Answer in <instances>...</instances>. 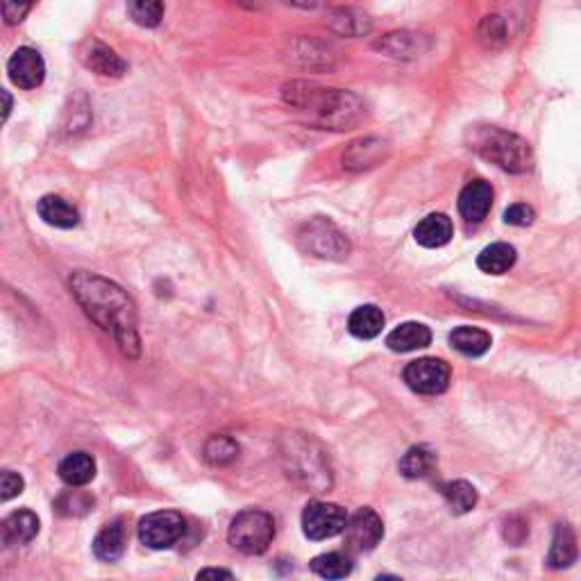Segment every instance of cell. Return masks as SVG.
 <instances>
[{
	"label": "cell",
	"instance_id": "obj_37",
	"mask_svg": "<svg viewBox=\"0 0 581 581\" xmlns=\"http://www.w3.org/2000/svg\"><path fill=\"white\" fill-rule=\"evenodd\" d=\"M282 3L300 7V10H316V7H321L325 0H282Z\"/></svg>",
	"mask_w": 581,
	"mask_h": 581
},
{
	"label": "cell",
	"instance_id": "obj_33",
	"mask_svg": "<svg viewBox=\"0 0 581 581\" xmlns=\"http://www.w3.org/2000/svg\"><path fill=\"white\" fill-rule=\"evenodd\" d=\"M37 0H3V19L7 25H19L30 14Z\"/></svg>",
	"mask_w": 581,
	"mask_h": 581
},
{
	"label": "cell",
	"instance_id": "obj_4",
	"mask_svg": "<svg viewBox=\"0 0 581 581\" xmlns=\"http://www.w3.org/2000/svg\"><path fill=\"white\" fill-rule=\"evenodd\" d=\"M289 448L282 450V459L286 461V470L289 477L298 479L300 484L316 491L330 488V468H327L325 457L321 450H314L316 445L307 436H289Z\"/></svg>",
	"mask_w": 581,
	"mask_h": 581
},
{
	"label": "cell",
	"instance_id": "obj_18",
	"mask_svg": "<svg viewBox=\"0 0 581 581\" xmlns=\"http://www.w3.org/2000/svg\"><path fill=\"white\" fill-rule=\"evenodd\" d=\"M125 545H128V532H125L123 522H109L94 538V554L100 561L114 563L125 554Z\"/></svg>",
	"mask_w": 581,
	"mask_h": 581
},
{
	"label": "cell",
	"instance_id": "obj_12",
	"mask_svg": "<svg viewBox=\"0 0 581 581\" xmlns=\"http://www.w3.org/2000/svg\"><path fill=\"white\" fill-rule=\"evenodd\" d=\"M345 536H348V543L352 550H357V552L375 550L384 538L382 518L377 516L373 509H359L355 516L348 518Z\"/></svg>",
	"mask_w": 581,
	"mask_h": 581
},
{
	"label": "cell",
	"instance_id": "obj_9",
	"mask_svg": "<svg viewBox=\"0 0 581 581\" xmlns=\"http://www.w3.org/2000/svg\"><path fill=\"white\" fill-rule=\"evenodd\" d=\"M450 366L443 359L425 357L404 368V382L414 393L439 395L450 386Z\"/></svg>",
	"mask_w": 581,
	"mask_h": 581
},
{
	"label": "cell",
	"instance_id": "obj_21",
	"mask_svg": "<svg viewBox=\"0 0 581 581\" xmlns=\"http://www.w3.org/2000/svg\"><path fill=\"white\" fill-rule=\"evenodd\" d=\"M432 343V332L423 323H402L386 336V345L393 352H414Z\"/></svg>",
	"mask_w": 581,
	"mask_h": 581
},
{
	"label": "cell",
	"instance_id": "obj_23",
	"mask_svg": "<svg viewBox=\"0 0 581 581\" xmlns=\"http://www.w3.org/2000/svg\"><path fill=\"white\" fill-rule=\"evenodd\" d=\"M348 330L357 339H375L384 330V314L380 307L375 305H364L352 311L348 318Z\"/></svg>",
	"mask_w": 581,
	"mask_h": 581
},
{
	"label": "cell",
	"instance_id": "obj_16",
	"mask_svg": "<svg viewBox=\"0 0 581 581\" xmlns=\"http://www.w3.org/2000/svg\"><path fill=\"white\" fill-rule=\"evenodd\" d=\"M327 25L334 35L357 39L366 37L373 30V19L357 7H336V10L327 12Z\"/></svg>",
	"mask_w": 581,
	"mask_h": 581
},
{
	"label": "cell",
	"instance_id": "obj_32",
	"mask_svg": "<svg viewBox=\"0 0 581 581\" xmlns=\"http://www.w3.org/2000/svg\"><path fill=\"white\" fill-rule=\"evenodd\" d=\"M164 0H128L130 19L141 28H157L164 19Z\"/></svg>",
	"mask_w": 581,
	"mask_h": 581
},
{
	"label": "cell",
	"instance_id": "obj_2",
	"mask_svg": "<svg viewBox=\"0 0 581 581\" xmlns=\"http://www.w3.org/2000/svg\"><path fill=\"white\" fill-rule=\"evenodd\" d=\"M284 103L307 114L323 130H352L366 119L364 100L352 91L327 89L316 82H289L282 87Z\"/></svg>",
	"mask_w": 581,
	"mask_h": 581
},
{
	"label": "cell",
	"instance_id": "obj_13",
	"mask_svg": "<svg viewBox=\"0 0 581 581\" xmlns=\"http://www.w3.org/2000/svg\"><path fill=\"white\" fill-rule=\"evenodd\" d=\"M80 60L89 71L103 75V78H121L128 71V64L121 60V55H116L114 48H109L98 39L84 41L80 48Z\"/></svg>",
	"mask_w": 581,
	"mask_h": 581
},
{
	"label": "cell",
	"instance_id": "obj_8",
	"mask_svg": "<svg viewBox=\"0 0 581 581\" xmlns=\"http://www.w3.org/2000/svg\"><path fill=\"white\" fill-rule=\"evenodd\" d=\"M345 525H348V513L332 502H309L302 513V529L311 541H327V538L339 536L345 532Z\"/></svg>",
	"mask_w": 581,
	"mask_h": 581
},
{
	"label": "cell",
	"instance_id": "obj_3",
	"mask_svg": "<svg viewBox=\"0 0 581 581\" xmlns=\"http://www.w3.org/2000/svg\"><path fill=\"white\" fill-rule=\"evenodd\" d=\"M468 148L475 150L486 162L495 164L502 171L522 175L534 166V153L529 143L518 134L507 132L493 125H475L468 130Z\"/></svg>",
	"mask_w": 581,
	"mask_h": 581
},
{
	"label": "cell",
	"instance_id": "obj_15",
	"mask_svg": "<svg viewBox=\"0 0 581 581\" xmlns=\"http://www.w3.org/2000/svg\"><path fill=\"white\" fill-rule=\"evenodd\" d=\"M493 207V187L484 180H473L459 196V214L466 223H482Z\"/></svg>",
	"mask_w": 581,
	"mask_h": 581
},
{
	"label": "cell",
	"instance_id": "obj_24",
	"mask_svg": "<svg viewBox=\"0 0 581 581\" xmlns=\"http://www.w3.org/2000/svg\"><path fill=\"white\" fill-rule=\"evenodd\" d=\"M491 343V334L470 325H461L450 334L452 348L466 357H482L491 348Z\"/></svg>",
	"mask_w": 581,
	"mask_h": 581
},
{
	"label": "cell",
	"instance_id": "obj_36",
	"mask_svg": "<svg viewBox=\"0 0 581 581\" xmlns=\"http://www.w3.org/2000/svg\"><path fill=\"white\" fill-rule=\"evenodd\" d=\"M234 575L230 570H221V568H205L198 572V579H232Z\"/></svg>",
	"mask_w": 581,
	"mask_h": 581
},
{
	"label": "cell",
	"instance_id": "obj_14",
	"mask_svg": "<svg viewBox=\"0 0 581 581\" xmlns=\"http://www.w3.org/2000/svg\"><path fill=\"white\" fill-rule=\"evenodd\" d=\"M386 157H389V143L380 137H364L352 141L348 150H345L343 168L352 173H361L382 164Z\"/></svg>",
	"mask_w": 581,
	"mask_h": 581
},
{
	"label": "cell",
	"instance_id": "obj_19",
	"mask_svg": "<svg viewBox=\"0 0 581 581\" xmlns=\"http://www.w3.org/2000/svg\"><path fill=\"white\" fill-rule=\"evenodd\" d=\"M454 234L452 221L445 214H429L423 221L416 225L414 239L423 248H443L445 243H450Z\"/></svg>",
	"mask_w": 581,
	"mask_h": 581
},
{
	"label": "cell",
	"instance_id": "obj_6",
	"mask_svg": "<svg viewBox=\"0 0 581 581\" xmlns=\"http://www.w3.org/2000/svg\"><path fill=\"white\" fill-rule=\"evenodd\" d=\"M298 246L307 255L341 261L350 255V241L330 218H311L298 230Z\"/></svg>",
	"mask_w": 581,
	"mask_h": 581
},
{
	"label": "cell",
	"instance_id": "obj_22",
	"mask_svg": "<svg viewBox=\"0 0 581 581\" xmlns=\"http://www.w3.org/2000/svg\"><path fill=\"white\" fill-rule=\"evenodd\" d=\"M60 477L73 488L87 486L96 477V459L89 452H73L60 463Z\"/></svg>",
	"mask_w": 581,
	"mask_h": 581
},
{
	"label": "cell",
	"instance_id": "obj_38",
	"mask_svg": "<svg viewBox=\"0 0 581 581\" xmlns=\"http://www.w3.org/2000/svg\"><path fill=\"white\" fill-rule=\"evenodd\" d=\"M3 100H5V109H3V121H7V116L12 112V96L10 91H3Z\"/></svg>",
	"mask_w": 581,
	"mask_h": 581
},
{
	"label": "cell",
	"instance_id": "obj_29",
	"mask_svg": "<svg viewBox=\"0 0 581 581\" xmlns=\"http://www.w3.org/2000/svg\"><path fill=\"white\" fill-rule=\"evenodd\" d=\"M441 495L445 498V502H448V507L452 509V513H457V516H461V513L473 511L475 504H477L475 486L468 484V482H463V479L443 484L441 486Z\"/></svg>",
	"mask_w": 581,
	"mask_h": 581
},
{
	"label": "cell",
	"instance_id": "obj_17",
	"mask_svg": "<svg viewBox=\"0 0 581 581\" xmlns=\"http://www.w3.org/2000/svg\"><path fill=\"white\" fill-rule=\"evenodd\" d=\"M37 214L44 218V223L60 227V230H71V227L80 223L78 209L69 200H64L62 196H53V193H48V196L37 202Z\"/></svg>",
	"mask_w": 581,
	"mask_h": 581
},
{
	"label": "cell",
	"instance_id": "obj_10",
	"mask_svg": "<svg viewBox=\"0 0 581 581\" xmlns=\"http://www.w3.org/2000/svg\"><path fill=\"white\" fill-rule=\"evenodd\" d=\"M373 50L393 60H418L432 50V39L423 32L398 30L373 41Z\"/></svg>",
	"mask_w": 581,
	"mask_h": 581
},
{
	"label": "cell",
	"instance_id": "obj_26",
	"mask_svg": "<svg viewBox=\"0 0 581 581\" xmlns=\"http://www.w3.org/2000/svg\"><path fill=\"white\" fill-rule=\"evenodd\" d=\"M513 264H516V248L509 246V243H491L477 257L479 271L488 275L507 273Z\"/></svg>",
	"mask_w": 581,
	"mask_h": 581
},
{
	"label": "cell",
	"instance_id": "obj_34",
	"mask_svg": "<svg viewBox=\"0 0 581 581\" xmlns=\"http://www.w3.org/2000/svg\"><path fill=\"white\" fill-rule=\"evenodd\" d=\"M536 221V212L525 202H518V205H511L507 212H504V223L516 225V227H527Z\"/></svg>",
	"mask_w": 581,
	"mask_h": 581
},
{
	"label": "cell",
	"instance_id": "obj_1",
	"mask_svg": "<svg viewBox=\"0 0 581 581\" xmlns=\"http://www.w3.org/2000/svg\"><path fill=\"white\" fill-rule=\"evenodd\" d=\"M71 291L80 307L98 327H103L119 343L123 355L139 357L141 341L137 332V307L119 284L103 275L78 271L71 275Z\"/></svg>",
	"mask_w": 581,
	"mask_h": 581
},
{
	"label": "cell",
	"instance_id": "obj_11",
	"mask_svg": "<svg viewBox=\"0 0 581 581\" xmlns=\"http://www.w3.org/2000/svg\"><path fill=\"white\" fill-rule=\"evenodd\" d=\"M7 75H10V80L19 89H25V91L37 89L44 84V78H46L44 57H41L39 50L30 46L16 48L10 57V62H7Z\"/></svg>",
	"mask_w": 581,
	"mask_h": 581
},
{
	"label": "cell",
	"instance_id": "obj_28",
	"mask_svg": "<svg viewBox=\"0 0 581 581\" xmlns=\"http://www.w3.org/2000/svg\"><path fill=\"white\" fill-rule=\"evenodd\" d=\"M509 37H511L509 23L500 14H488L477 25V39H479V44H482L488 50H495V48L507 46L509 44Z\"/></svg>",
	"mask_w": 581,
	"mask_h": 581
},
{
	"label": "cell",
	"instance_id": "obj_25",
	"mask_svg": "<svg viewBox=\"0 0 581 581\" xmlns=\"http://www.w3.org/2000/svg\"><path fill=\"white\" fill-rule=\"evenodd\" d=\"M577 559V538L568 525H559L554 532V541L547 554V566L554 570H563L575 563Z\"/></svg>",
	"mask_w": 581,
	"mask_h": 581
},
{
	"label": "cell",
	"instance_id": "obj_35",
	"mask_svg": "<svg viewBox=\"0 0 581 581\" xmlns=\"http://www.w3.org/2000/svg\"><path fill=\"white\" fill-rule=\"evenodd\" d=\"M25 488V482L21 475L12 473V470H3V477H0V498L3 502H10L16 495H21Z\"/></svg>",
	"mask_w": 581,
	"mask_h": 581
},
{
	"label": "cell",
	"instance_id": "obj_5",
	"mask_svg": "<svg viewBox=\"0 0 581 581\" xmlns=\"http://www.w3.org/2000/svg\"><path fill=\"white\" fill-rule=\"evenodd\" d=\"M275 538V520L271 513L259 509H246L234 516L227 529V541L248 557L264 554Z\"/></svg>",
	"mask_w": 581,
	"mask_h": 581
},
{
	"label": "cell",
	"instance_id": "obj_27",
	"mask_svg": "<svg viewBox=\"0 0 581 581\" xmlns=\"http://www.w3.org/2000/svg\"><path fill=\"white\" fill-rule=\"evenodd\" d=\"M436 466V454L427 445H414L400 459V473L407 479H423Z\"/></svg>",
	"mask_w": 581,
	"mask_h": 581
},
{
	"label": "cell",
	"instance_id": "obj_31",
	"mask_svg": "<svg viewBox=\"0 0 581 581\" xmlns=\"http://www.w3.org/2000/svg\"><path fill=\"white\" fill-rule=\"evenodd\" d=\"M311 570L323 579H343L352 572V561L341 552H327L311 561Z\"/></svg>",
	"mask_w": 581,
	"mask_h": 581
},
{
	"label": "cell",
	"instance_id": "obj_7",
	"mask_svg": "<svg viewBox=\"0 0 581 581\" xmlns=\"http://www.w3.org/2000/svg\"><path fill=\"white\" fill-rule=\"evenodd\" d=\"M187 532V522L178 511H155L139 520V541L150 550H168Z\"/></svg>",
	"mask_w": 581,
	"mask_h": 581
},
{
	"label": "cell",
	"instance_id": "obj_30",
	"mask_svg": "<svg viewBox=\"0 0 581 581\" xmlns=\"http://www.w3.org/2000/svg\"><path fill=\"white\" fill-rule=\"evenodd\" d=\"M202 454H205L207 463H212V466H227V463L239 457V443L225 434L209 436Z\"/></svg>",
	"mask_w": 581,
	"mask_h": 581
},
{
	"label": "cell",
	"instance_id": "obj_20",
	"mask_svg": "<svg viewBox=\"0 0 581 581\" xmlns=\"http://www.w3.org/2000/svg\"><path fill=\"white\" fill-rule=\"evenodd\" d=\"M39 534V518L28 509L14 511L3 522V543L25 545Z\"/></svg>",
	"mask_w": 581,
	"mask_h": 581
}]
</instances>
